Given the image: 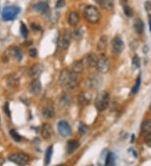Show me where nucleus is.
Returning <instances> with one entry per match:
<instances>
[{"instance_id": "nucleus-3", "label": "nucleus", "mask_w": 151, "mask_h": 166, "mask_svg": "<svg viewBox=\"0 0 151 166\" xmlns=\"http://www.w3.org/2000/svg\"><path fill=\"white\" fill-rule=\"evenodd\" d=\"M84 17L91 24H96L100 20V13L95 6L88 5L84 9Z\"/></svg>"}, {"instance_id": "nucleus-7", "label": "nucleus", "mask_w": 151, "mask_h": 166, "mask_svg": "<svg viewBox=\"0 0 151 166\" xmlns=\"http://www.w3.org/2000/svg\"><path fill=\"white\" fill-rule=\"evenodd\" d=\"M112 45V51L115 55H119L123 52L124 49V44L120 36H115L111 42Z\"/></svg>"}, {"instance_id": "nucleus-19", "label": "nucleus", "mask_w": 151, "mask_h": 166, "mask_svg": "<svg viewBox=\"0 0 151 166\" xmlns=\"http://www.w3.org/2000/svg\"><path fill=\"white\" fill-rule=\"evenodd\" d=\"M107 46H108V37L106 35L101 36V38L99 39L98 42H97L96 50L99 52H103V51H105Z\"/></svg>"}, {"instance_id": "nucleus-21", "label": "nucleus", "mask_w": 151, "mask_h": 166, "mask_svg": "<svg viewBox=\"0 0 151 166\" xmlns=\"http://www.w3.org/2000/svg\"><path fill=\"white\" fill-rule=\"evenodd\" d=\"M80 146V143L76 140H71L67 143V145H66V150H67V153H72L75 152L76 150L79 148Z\"/></svg>"}, {"instance_id": "nucleus-5", "label": "nucleus", "mask_w": 151, "mask_h": 166, "mask_svg": "<svg viewBox=\"0 0 151 166\" xmlns=\"http://www.w3.org/2000/svg\"><path fill=\"white\" fill-rule=\"evenodd\" d=\"M19 13H20L19 8L15 6H8L4 8L2 13V17H3V20L5 21H10V20H14Z\"/></svg>"}, {"instance_id": "nucleus-20", "label": "nucleus", "mask_w": 151, "mask_h": 166, "mask_svg": "<svg viewBox=\"0 0 151 166\" xmlns=\"http://www.w3.org/2000/svg\"><path fill=\"white\" fill-rule=\"evenodd\" d=\"M84 67L85 66H84L82 60H77L71 65V71L76 74L82 73L84 70Z\"/></svg>"}, {"instance_id": "nucleus-27", "label": "nucleus", "mask_w": 151, "mask_h": 166, "mask_svg": "<svg viewBox=\"0 0 151 166\" xmlns=\"http://www.w3.org/2000/svg\"><path fill=\"white\" fill-rule=\"evenodd\" d=\"M108 151L107 149H104L99 159H98V166H106V160H107V156H108Z\"/></svg>"}, {"instance_id": "nucleus-38", "label": "nucleus", "mask_w": 151, "mask_h": 166, "mask_svg": "<svg viewBox=\"0 0 151 166\" xmlns=\"http://www.w3.org/2000/svg\"><path fill=\"white\" fill-rule=\"evenodd\" d=\"M145 144L151 148V133L145 135Z\"/></svg>"}, {"instance_id": "nucleus-15", "label": "nucleus", "mask_w": 151, "mask_h": 166, "mask_svg": "<svg viewBox=\"0 0 151 166\" xmlns=\"http://www.w3.org/2000/svg\"><path fill=\"white\" fill-rule=\"evenodd\" d=\"M53 133V129L50 124L49 123H44L41 127V135L42 137L45 139H48L51 137Z\"/></svg>"}, {"instance_id": "nucleus-33", "label": "nucleus", "mask_w": 151, "mask_h": 166, "mask_svg": "<svg viewBox=\"0 0 151 166\" xmlns=\"http://www.w3.org/2000/svg\"><path fill=\"white\" fill-rule=\"evenodd\" d=\"M124 14L129 18H131L133 16V14H134V11H133L132 8L129 6V5H127V4H124Z\"/></svg>"}, {"instance_id": "nucleus-23", "label": "nucleus", "mask_w": 151, "mask_h": 166, "mask_svg": "<svg viewBox=\"0 0 151 166\" xmlns=\"http://www.w3.org/2000/svg\"><path fill=\"white\" fill-rule=\"evenodd\" d=\"M134 29L135 32L138 34L143 33L144 29V25L143 21L139 19H135L134 22Z\"/></svg>"}, {"instance_id": "nucleus-40", "label": "nucleus", "mask_w": 151, "mask_h": 166, "mask_svg": "<svg viewBox=\"0 0 151 166\" xmlns=\"http://www.w3.org/2000/svg\"><path fill=\"white\" fill-rule=\"evenodd\" d=\"M37 54H38V52H37V50H36V49L33 48V49H30V50H29V56H31V57H36V56H37Z\"/></svg>"}, {"instance_id": "nucleus-39", "label": "nucleus", "mask_w": 151, "mask_h": 166, "mask_svg": "<svg viewBox=\"0 0 151 166\" xmlns=\"http://www.w3.org/2000/svg\"><path fill=\"white\" fill-rule=\"evenodd\" d=\"M65 4H66V1H65V0H58V1L56 2L55 7H56L57 8H61L62 7L65 6Z\"/></svg>"}, {"instance_id": "nucleus-11", "label": "nucleus", "mask_w": 151, "mask_h": 166, "mask_svg": "<svg viewBox=\"0 0 151 166\" xmlns=\"http://www.w3.org/2000/svg\"><path fill=\"white\" fill-rule=\"evenodd\" d=\"M43 70H44V67L41 64H40V63L34 64V66L30 67V69L29 71V76L33 79H37V77L41 75Z\"/></svg>"}, {"instance_id": "nucleus-42", "label": "nucleus", "mask_w": 151, "mask_h": 166, "mask_svg": "<svg viewBox=\"0 0 151 166\" xmlns=\"http://www.w3.org/2000/svg\"><path fill=\"white\" fill-rule=\"evenodd\" d=\"M31 28L34 29V31H40L41 29V28L40 25H36L35 23H33V24H31Z\"/></svg>"}, {"instance_id": "nucleus-28", "label": "nucleus", "mask_w": 151, "mask_h": 166, "mask_svg": "<svg viewBox=\"0 0 151 166\" xmlns=\"http://www.w3.org/2000/svg\"><path fill=\"white\" fill-rule=\"evenodd\" d=\"M12 54H13L14 58L18 60V61H20V60H22L23 54L21 52L20 48H18V47H14V48L12 49Z\"/></svg>"}, {"instance_id": "nucleus-6", "label": "nucleus", "mask_w": 151, "mask_h": 166, "mask_svg": "<svg viewBox=\"0 0 151 166\" xmlns=\"http://www.w3.org/2000/svg\"><path fill=\"white\" fill-rule=\"evenodd\" d=\"M8 160L18 165L23 166L29 162V156L24 153H14L8 157Z\"/></svg>"}, {"instance_id": "nucleus-14", "label": "nucleus", "mask_w": 151, "mask_h": 166, "mask_svg": "<svg viewBox=\"0 0 151 166\" xmlns=\"http://www.w3.org/2000/svg\"><path fill=\"white\" fill-rule=\"evenodd\" d=\"M71 38H72V33L69 29H65L62 38V46L64 49H67L70 46Z\"/></svg>"}, {"instance_id": "nucleus-17", "label": "nucleus", "mask_w": 151, "mask_h": 166, "mask_svg": "<svg viewBox=\"0 0 151 166\" xmlns=\"http://www.w3.org/2000/svg\"><path fill=\"white\" fill-rule=\"evenodd\" d=\"M42 114L45 118H53L55 117V109L54 106L50 104H48L45 106H44L43 110H42Z\"/></svg>"}, {"instance_id": "nucleus-45", "label": "nucleus", "mask_w": 151, "mask_h": 166, "mask_svg": "<svg viewBox=\"0 0 151 166\" xmlns=\"http://www.w3.org/2000/svg\"><path fill=\"white\" fill-rule=\"evenodd\" d=\"M90 166H93V165H90Z\"/></svg>"}, {"instance_id": "nucleus-13", "label": "nucleus", "mask_w": 151, "mask_h": 166, "mask_svg": "<svg viewBox=\"0 0 151 166\" xmlns=\"http://www.w3.org/2000/svg\"><path fill=\"white\" fill-rule=\"evenodd\" d=\"M91 94L87 92H84L81 93L79 97H78V103L81 106H87L91 102Z\"/></svg>"}, {"instance_id": "nucleus-16", "label": "nucleus", "mask_w": 151, "mask_h": 166, "mask_svg": "<svg viewBox=\"0 0 151 166\" xmlns=\"http://www.w3.org/2000/svg\"><path fill=\"white\" fill-rule=\"evenodd\" d=\"M7 85L10 88H14L20 85V77L17 74H12L7 78Z\"/></svg>"}, {"instance_id": "nucleus-8", "label": "nucleus", "mask_w": 151, "mask_h": 166, "mask_svg": "<svg viewBox=\"0 0 151 166\" xmlns=\"http://www.w3.org/2000/svg\"><path fill=\"white\" fill-rule=\"evenodd\" d=\"M57 129H58L59 133L64 138L70 137L72 133L71 127L68 123L66 121H60L57 124Z\"/></svg>"}, {"instance_id": "nucleus-31", "label": "nucleus", "mask_w": 151, "mask_h": 166, "mask_svg": "<svg viewBox=\"0 0 151 166\" xmlns=\"http://www.w3.org/2000/svg\"><path fill=\"white\" fill-rule=\"evenodd\" d=\"M140 83H141V78H140V76H138L136 80V82L134 84V86L132 87V93L133 94H136L139 90V87H140Z\"/></svg>"}, {"instance_id": "nucleus-24", "label": "nucleus", "mask_w": 151, "mask_h": 166, "mask_svg": "<svg viewBox=\"0 0 151 166\" xmlns=\"http://www.w3.org/2000/svg\"><path fill=\"white\" fill-rule=\"evenodd\" d=\"M79 22V14L73 11L70 13L68 16V23L71 26H76Z\"/></svg>"}, {"instance_id": "nucleus-32", "label": "nucleus", "mask_w": 151, "mask_h": 166, "mask_svg": "<svg viewBox=\"0 0 151 166\" xmlns=\"http://www.w3.org/2000/svg\"><path fill=\"white\" fill-rule=\"evenodd\" d=\"M9 133H10V136L12 137V139H13L15 142H20L21 139H22L21 136L19 133H17V131H16L15 129H11Z\"/></svg>"}, {"instance_id": "nucleus-44", "label": "nucleus", "mask_w": 151, "mask_h": 166, "mask_svg": "<svg viewBox=\"0 0 151 166\" xmlns=\"http://www.w3.org/2000/svg\"><path fill=\"white\" fill-rule=\"evenodd\" d=\"M57 166H66V165H57Z\"/></svg>"}, {"instance_id": "nucleus-1", "label": "nucleus", "mask_w": 151, "mask_h": 166, "mask_svg": "<svg viewBox=\"0 0 151 166\" xmlns=\"http://www.w3.org/2000/svg\"><path fill=\"white\" fill-rule=\"evenodd\" d=\"M59 82L62 87L72 90L78 85V74L68 70H63L59 77Z\"/></svg>"}, {"instance_id": "nucleus-12", "label": "nucleus", "mask_w": 151, "mask_h": 166, "mask_svg": "<svg viewBox=\"0 0 151 166\" xmlns=\"http://www.w3.org/2000/svg\"><path fill=\"white\" fill-rule=\"evenodd\" d=\"M42 85L41 81L37 79H34L30 82L29 86V92L33 94V95H38L39 93L41 92Z\"/></svg>"}, {"instance_id": "nucleus-41", "label": "nucleus", "mask_w": 151, "mask_h": 166, "mask_svg": "<svg viewBox=\"0 0 151 166\" xmlns=\"http://www.w3.org/2000/svg\"><path fill=\"white\" fill-rule=\"evenodd\" d=\"M4 113L8 115V117H10V110H9V105L8 102H6L4 105Z\"/></svg>"}, {"instance_id": "nucleus-43", "label": "nucleus", "mask_w": 151, "mask_h": 166, "mask_svg": "<svg viewBox=\"0 0 151 166\" xmlns=\"http://www.w3.org/2000/svg\"><path fill=\"white\" fill-rule=\"evenodd\" d=\"M149 20H150V28L151 31V16H149Z\"/></svg>"}, {"instance_id": "nucleus-10", "label": "nucleus", "mask_w": 151, "mask_h": 166, "mask_svg": "<svg viewBox=\"0 0 151 166\" xmlns=\"http://www.w3.org/2000/svg\"><path fill=\"white\" fill-rule=\"evenodd\" d=\"M84 63V66H87V67H96V65L98 63V58H97V55L96 54L94 53H90L88 55H87L83 60H82Z\"/></svg>"}, {"instance_id": "nucleus-46", "label": "nucleus", "mask_w": 151, "mask_h": 166, "mask_svg": "<svg viewBox=\"0 0 151 166\" xmlns=\"http://www.w3.org/2000/svg\"><path fill=\"white\" fill-rule=\"evenodd\" d=\"M150 108H151V105H150Z\"/></svg>"}, {"instance_id": "nucleus-22", "label": "nucleus", "mask_w": 151, "mask_h": 166, "mask_svg": "<svg viewBox=\"0 0 151 166\" xmlns=\"http://www.w3.org/2000/svg\"><path fill=\"white\" fill-rule=\"evenodd\" d=\"M114 3H115V0H98L99 5L104 9H108V10L113 8Z\"/></svg>"}, {"instance_id": "nucleus-4", "label": "nucleus", "mask_w": 151, "mask_h": 166, "mask_svg": "<svg viewBox=\"0 0 151 166\" xmlns=\"http://www.w3.org/2000/svg\"><path fill=\"white\" fill-rule=\"evenodd\" d=\"M103 83V76L98 73H92L90 75L87 81V85L91 90L99 89Z\"/></svg>"}, {"instance_id": "nucleus-37", "label": "nucleus", "mask_w": 151, "mask_h": 166, "mask_svg": "<svg viewBox=\"0 0 151 166\" xmlns=\"http://www.w3.org/2000/svg\"><path fill=\"white\" fill-rule=\"evenodd\" d=\"M87 127L86 126L85 124H83L82 123L79 127H78V132L81 133V134H84V133H87Z\"/></svg>"}, {"instance_id": "nucleus-34", "label": "nucleus", "mask_w": 151, "mask_h": 166, "mask_svg": "<svg viewBox=\"0 0 151 166\" xmlns=\"http://www.w3.org/2000/svg\"><path fill=\"white\" fill-rule=\"evenodd\" d=\"M71 100V96H69L67 94H65V95L62 96V98H61V102H62V105L66 106V105H69V104H70Z\"/></svg>"}, {"instance_id": "nucleus-2", "label": "nucleus", "mask_w": 151, "mask_h": 166, "mask_svg": "<svg viewBox=\"0 0 151 166\" xmlns=\"http://www.w3.org/2000/svg\"><path fill=\"white\" fill-rule=\"evenodd\" d=\"M109 93L106 91H102L99 93H97L96 95L95 98V106L98 111L103 112L108 108V106L109 105Z\"/></svg>"}, {"instance_id": "nucleus-35", "label": "nucleus", "mask_w": 151, "mask_h": 166, "mask_svg": "<svg viewBox=\"0 0 151 166\" xmlns=\"http://www.w3.org/2000/svg\"><path fill=\"white\" fill-rule=\"evenodd\" d=\"M20 33L23 37H26L28 35L27 27H26V25H25L24 23H22V22H21L20 25Z\"/></svg>"}, {"instance_id": "nucleus-36", "label": "nucleus", "mask_w": 151, "mask_h": 166, "mask_svg": "<svg viewBox=\"0 0 151 166\" xmlns=\"http://www.w3.org/2000/svg\"><path fill=\"white\" fill-rule=\"evenodd\" d=\"M132 63H133V65L135 67H139L140 66V60H139V58L138 57V55H134V58H133V60H132Z\"/></svg>"}, {"instance_id": "nucleus-25", "label": "nucleus", "mask_w": 151, "mask_h": 166, "mask_svg": "<svg viewBox=\"0 0 151 166\" xmlns=\"http://www.w3.org/2000/svg\"><path fill=\"white\" fill-rule=\"evenodd\" d=\"M141 132L144 135H147L151 133V121L150 120H146L144 121L142 125H141Z\"/></svg>"}, {"instance_id": "nucleus-18", "label": "nucleus", "mask_w": 151, "mask_h": 166, "mask_svg": "<svg viewBox=\"0 0 151 166\" xmlns=\"http://www.w3.org/2000/svg\"><path fill=\"white\" fill-rule=\"evenodd\" d=\"M49 9H50V8H49V4L47 2H40L34 6V10L38 13H47Z\"/></svg>"}, {"instance_id": "nucleus-9", "label": "nucleus", "mask_w": 151, "mask_h": 166, "mask_svg": "<svg viewBox=\"0 0 151 166\" xmlns=\"http://www.w3.org/2000/svg\"><path fill=\"white\" fill-rule=\"evenodd\" d=\"M96 69L100 73H107L110 70V60L108 57L103 56L98 60V63L96 65Z\"/></svg>"}, {"instance_id": "nucleus-26", "label": "nucleus", "mask_w": 151, "mask_h": 166, "mask_svg": "<svg viewBox=\"0 0 151 166\" xmlns=\"http://www.w3.org/2000/svg\"><path fill=\"white\" fill-rule=\"evenodd\" d=\"M52 153H53V146L50 145L46 149V152H45V165H48L50 163Z\"/></svg>"}, {"instance_id": "nucleus-30", "label": "nucleus", "mask_w": 151, "mask_h": 166, "mask_svg": "<svg viewBox=\"0 0 151 166\" xmlns=\"http://www.w3.org/2000/svg\"><path fill=\"white\" fill-rule=\"evenodd\" d=\"M72 37L75 39L76 40H80L82 39L83 37V32L81 29H77L72 34Z\"/></svg>"}, {"instance_id": "nucleus-29", "label": "nucleus", "mask_w": 151, "mask_h": 166, "mask_svg": "<svg viewBox=\"0 0 151 166\" xmlns=\"http://www.w3.org/2000/svg\"><path fill=\"white\" fill-rule=\"evenodd\" d=\"M115 164V157L114 154L111 152H108L106 160V166H113Z\"/></svg>"}]
</instances>
